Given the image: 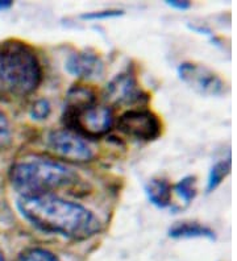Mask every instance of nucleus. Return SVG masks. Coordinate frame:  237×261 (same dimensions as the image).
<instances>
[{
    "label": "nucleus",
    "instance_id": "2eb2a0df",
    "mask_svg": "<svg viewBox=\"0 0 237 261\" xmlns=\"http://www.w3.org/2000/svg\"><path fill=\"white\" fill-rule=\"evenodd\" d=\"M51 114V105L47 99L41 98L37 99L33 102V105L31 106V110H29V115L31 118L36 121H42L46 120Z\"/></svg>",
    "mask_w": 237,
    "mask_h": 261
},
{
    "label": "nucleus",
    "instance_id": "f257e3e1",
    "mask_svg": "<svg viewBox=\"0 0 237 261\" xmlns=\"http://www.w3.org/2000/svg\"><path fill=\"white\" fill-rule=\"evenodd\" d=\"M16 206L24 219L45 233L82 242L98 235L101 229L91 210L56 194L19 197Z\"/></svg>",
    "mask_w": 237,
    "mask_h": 261
},
{
    "label": "nucleus",
    "instance_id": "f8f14e48",
    "mask_svg": "<svg viewBox=\"0 0 237 261\" xmlns=\"http://www.w3.org/2000/svg\"><path fill=\"white\" fill-rule=\"evenodd\" d=\"M231 157H228L225 160H220V161H218L215 165L212 166L208 174V181H207V193L215 191L221 185V182L224 181L227 178V175L231 173Z\"/></svg>",
    "mask_w": 237,
    "mask_h": 261
},
{
    "label": "nucleus",
    "instance_id": "6e6552de",
    "mask_svg": "<svg viewBox=\"0 0 237 261\" xmlns=\"http://www.w3.org/2000/svg\"><path fill=\"white\" fill-rule=\"evenodd\" d=\"M178 75L190 89L203 96H219L225 93L224 81L203 65L183 62L178 67Z\"/></svg>",
    "mask_w": 237,
    "mask_h": 261
},
{
    "label": "nucleus",
    "instance_id": "ddd939ff",
    "mask_svg": "<svg viewBox=\"0 0 237 261\" xmlns=\"http://www.w3.org/2000/svg\"><path fill=\"white\" fill-rule=\"evenodd\" d=\"M173 190L177 193L180 199H183L185 203L189 204L190 202L194 201V198L196 197V193H198L196 177L195 175H187L173 186Z\"/></svg>",
    "mask_w": 237,
    "mask_h": 261
},
{
    "label": "nucleus",
    "instance_id": "4468645a",
    "mask_svg": "<svg viewBox=\"0 0 237 261\" xmlns=\"http://www.w3.org/2000/svg\"><path fill=\"white\" fill-rule=\"evenodd\" d=\"M17 261H60V258L53 252L40 247L27 248L20 253Z\"/></svg>",
    "mask_w": 237,
    "mask_h": 261
},
{
    "label": "nucleus",
    "instance_id": "39448f33",
    "mask_svg": "<svg viewBox=\"0 0 237 261\" xmlns=\"http://www.w3.org/2000/svg\"><path fill=\"white\" fill-rule=\"evenodd\" d=\"M116 129L124 136L137 141H154L162 134V123L157 115L148 109H130L121 114Z\"/></svg>",
    "mask_w": 237,
    "mask_h": 261
},
{
    "label": "nucleus",
    "instance_id": "9d476101",
    "mask_svg": "<svg viewBox=\"0 0 237 261\" xmlns=\"http://www.w3.org/2000/svg\"><path fill=\"white\" fill-rule=\"evenodd\" d=\"M169 236L173 239H193V238H205L208 240H215V231L209 227L200 224L198 222H177L169 228Z\"/></svg>",
    "mask_w": 237,
    "mask_h": 261
},
{
    "label": "nucleus",
    "instance_id": "423d86ee",
    "mask_svg": "<svg viewBox=\"0 0 237 261\" xmlns=\"http://www.w3.org/2000/svg\"><path fill=\"white\" fill-rule=\"evenodd\" d=\"M104 105L112 109V106L145 105L149 100V94L140 86L139 81L132 73H120L107 83L103 90Z\"/></svg>",
    "mask_w": 237,
    "mask_h": 261
},
{
    "label": "nucleus",
    "instance_id": "7ed1b4c3",
    "mask_svg": "<svg viewBox=\"0 0 237 261\" xmlns=\"http://www.w3.org/2000/svg\"><path fill=\"white\" fill-rule=\"evenodd\" d=\"M10 182L19 197H38L75 186L79 175L56 160L35 156L13 164Z\"/></svg>",
    "mask_w": 237,
    "mask_h": 261
},
{
    "label": "nucleus",
    "instance_id": "6ab92c4d",
    "mask_svg": "<svg viewBox=\"0 0 237 261\" xmlns=\"http://www.w3.org/2000/svg\"><path fill=\"white\" fill-rule=\"evenodd\" d=\"M11 7H12V2H10V0H0V11L10 10Z\"/></svg>",
    "mask_w": 237,
    "mask_h": 261
},
{
    "label": "nucleus",
    "instance_id": "f03ea898",
    "mask_svg": "<svg viewBox=\"0 0 237 261\" xmlns=\"http://www.w3.org/2000/svg\"><path fill=\"white\" fill-rule=\"evenodd\" d=\"M42 82V66L31 45L19 38L0 42V99L17 100L33 94Z\"/></svg>",
    "mask_w": 237,
    "mask_h": 261
},
{
    "label": "nucleus",
    "instance_id": "a211bd4d",
    "mask_svg": "<svg viewBox=\"0 0 237 261\" xmlns=\"http://www.w3.org/2000/svg\"><path fill=\"white\" fill-rule=\"evenodd\" d=\"M169 7L174 8V10H179V11H185L189 10L190 7H191V3L187 2V0H169L166 2Z\"/></svg>",
    "mask_w": 237,
    "mask_h": 261
},
{
    "label": "nucleus",
    "instance_id": "f3484780",
    "mask_svg": "<svg viewBox=\"0 0 237 261\" xmlns=\"http://www.w3.org/2000/svg\"><path fill=\"white\" fill-rule=\"evenodd\" d=\"M124 11L121 10H103L95 11V12H87L81 15V19L83 20H104L110 17H119L123 16Z\"/></svg>",
    "mask_w": 237,
    "mask_h": 261
},
{
    "label": "nucleus",
    "instance_id": "1a4fd4ad",
    "mask_svg": "<svg viewBox=\"0 0 237 261\" xmlns=\"http://www.w3.org/2000/svg\"><path fill=\"white\" fill-rule=\"evenodd\" d=\"M65 69L79 80H95L104 73V62L95 51L79 50L69 55Z\"/></svg>",
    "mask_w": 237,
    "mask_h": 261
},
{
    "label": "nucleus",
    "instance_id": "20e7f679",
    "mask_svg": "<svg viewBox=\"0 0 237 261\" xmlns=\"http://www.w3.org/2000/svg\"><path fill=\"white\" fill-rule=\"evenodd\" d=\"M62 123L66 129L83 139L96 140L106 136L114 127V111L99 102L91 87L75 85L66 94Z\"/></svg>",
    "mask_w": 237,
    "mask_h": 261
},
{
    "label": "nucleus",
    "instance_id": "9b49d317",
    "mask_svg": "<svg viewBox=\"0 0 237 261\" xmlns=\"http://www.w3.org/2000/svg\"><path fill=\"white\" fill-rule=\"evenodd\" d=\"M145 193L150 203L158 208H166L171 203L173 185L165 178H152L146 184Z\"/></svg>",
    "mask_w": 237,
    "mask_h": 261
},
{
    "label": "nucleus",
    "instance_id": "aec40b11",
    "mask_svg": "<svg viewBox=\"0 0 237 261\" xmlns=\"http://www.w3.org/2000/svg\"><path fill=\"white\" fill-rule=\"evenodd\" d=\"M0 261H6V258H4V255L2 253V251H0Z\"/></svg>",
    "mask_w": 237,
    "mask_h": 261
},
{
    "label": "nucleus",
    "instance_id": "0eeeda50",
    "mask_svg": "<svg viewBox=\"0 0 237 261\" xmlns=\"http://www.w3.org/2000/svg\"><path fill=\"white\" fill-rule=\"evenodd\" d=\"M46 144L56 156L67 161L85 163L94 159V150L90 147V144L83 137L66 128L49 132Z\"/></svg>",
    "mask_w": 237,
    "mask_h": 261
},
{
    "label": "nucleus",
    "instance_id": "dca6fc26",
    "mask_svg": "<svg viewBox=\"0 0 237 261\" xmlns=\"http://www.w3.org/2000/svg\"><path fill=\"white\" fill-rule=\"evenodd\" d=\"M12 141V129L6 115L0 111V150H4L11 145Z\"/></svg>",
    "mask_w": 237,
    "mask_h": 261
}]
</instances>
